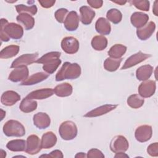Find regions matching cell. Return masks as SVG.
Returning a JSON list of instances; mask_svg holds the SVG:
<instances>
[{
	"label": "cell",
	"instance_id": "2",
	"mask_svg": "<svg viewBox=\"0 0 158 158\" xmlns=\"http://www.w3.org/2000/svg\"><path fill=\"white\" fill-rule=\"evenodd\" d=\"M81 72V67L79 64L65 62L56 73V81L76 79L80 76Z\"/></svg>",
	"mask_w": 158,
	"mask_h": 158
},
{
	"label": "cell",
	"instance_id": "29",
	"mask_svg": "<svg viewBox=\"0 0 158 158\" xmlns=\"http://www.w3.org/2000/svg\"><path fill=\"white\" fill-rule=\"evenodd\" d=\"M37 106L38 103L35 100L28 99L25 97L21 101L19 106V109L24 113H30L35 110Z\"/></svg>",
	"mask_w": 158,
	"mask_h": 158
},
{
	"label": "cell",
	"instance_id": "37",
	"mask_svg": "<svg viewBox=\"0 0 158 158\" xmlns=\"http://www.w3.org/2000/svg\"><path fill=\"white\" fill-rule=\"evenodd\" d=\"M132 5H133L136 9L143 11H149L150 7V2L146 0H132L129 1Z\"/></svg>",
	"mask_w": 158,
	"mask_h": 158
},
{
	"label": "cell",
	"instance_id": "13",
	"mask_svg": "<svg viewBox=\"0 0 158 158\" xmlns=\"http://www.w3.org/2000/svg\"><path fill=\"white\" fill-rule=\"evenodd\" d=\"M152 135V127L148 125H142L136 128L135 132L136 139L140 143L149 141Z\"/></svg>",
	"mask_w": 158,
	"mask_h": 158
},
{
	"label": "cell",
	"instance_id": "48",
	"mask_svg": "<svg viewBox=\"0 0 158 158\" xmlns=\"http://www.w3.org/2000/svg\"><path fill=\"white\" fill-rule=\"evenodd\" d=\"M5 116H6V112L4 111L2 109H1V120H2Z\"/></svg>",
	"mask_w": 158,
	"mask_h": 158
},
{
	"label": "cell",
	"instance_id": "9",
	"mask_svg": "<svg viewBox=\"0 0 158 158\" xmlns=\"http://www.w3.org/2000/svg\"><path fill=\"white\" fill-rule=\"evenodd\" d=\"M38 53L24 54L15 59L12 63L10 68H16L20 66H27L35 63L38 59Z\"/></svg>",
	"mask_w": 158,
	"mask_h": 158
},
{
	"label": "cell",
	"instance_id": "18",
	"mask_svg": "<svg viewBox=\"0 0 158 158\" xmlns=\"http://www.w3.org/2000/svg\"><path fill=\"white\" fill-rule=\"evenodd\" d=\"M20 100V94L12 90L6 91L2 94L1 97V103L6 106H12Z\"/></svg>",
	"mask_w": 158,
	"mask_h": 158
},
{
	"label": "cell",
	"instance_id": "32",
	"mask_svg": "<svg viewBox=\"0 0 158 158\" xmlns=\"http://www.w3.org/2000/svg\"><path fill=\"white\" fill-rule=\"evenodd\" d=\"M19 46L17 45H9L3 48L0 52L1 59H9L15 56L19 52Z\"/></svg>",
	"mask_w": 158,
	"mask_h": 158
},
{
	"label": "cell",
	"instance_id": "43",
	"mask_svg": "<svg viewBox=\"0 0 158 158\" xmlns=\"http://www.w3.org/2000/svg\"><path fill=\"white\" fill-rule=\"evenodd\" d=\"M87 3L93 8L99 9L102 6L103 1H102V0H88Z\"/></svg>",
	"mask_w": 158,
	"mask_h": 158
},
{
	"label": "cell",
	"instance_id": "39",
	"mask_svg": "<svg viewBox=\"0 0 158 158\" xmlns=\"http://www.w3.org/2000/svg\"><path fill=\"white\" fill-rule=\"evenodd\" d=\"M148 154L151 157L158 156V143L155 142L149 144L147 148Z\"/></svg>",
	"mask_w": 158,
	"mask_h": 158
},
{
	"label": "cell",
	"instance_id": "31",
	"mask_svg": "<svg viewBox=\"0 0 158 158\" xmlns=\"http://www.w3.org/2000/svg\"><path fill=\"white\" fill-rule=\"evenodd\" d=\"M127 48L122 44H115L112 46L108 51V55L110 57L114 59H120L125 54Z\"/></svg>",
	"mask_w": 158,
	"mask_h": 158
},
{
	"label": "cell",
	"instance_id": "1",
	"mask_svg": "<svg viewBox=\"0 0 158 158\" xmlns=\"http://www.w3.org/2000/svg\"><path fill=\"white\" fill-rule=\"evenodd\" d=\"M61 53L58 51H52L48 52L38 59L35 63L42 64L43 70L50 75L53 73L61 64L60 59Z\"/></svg>",
	"mask_w": 158,
	"mask_h": 158
},
{
	"label": "cell",
	"instance_id": "20",
	"mask_svg": "<svg viewBox=\"0 0 158 158\" xmlns=\"http://www.w3.org/2000/svg\"><path fill=\"white\" fill-rule=\"evenodd\" d=\"M149 16L148 14L141 12H135L132 14L130 21L133 27L139 28L144 26L148 22Z\"/></svg>",
	"mask_w": 158,
	"mask_h": 158
},
{
	"label": "cell",
	"instance_id": "8",
	"mask_svg": "<svg viewBox=\"0 0 158 158\" xmlns=\"http://www.w3.org/2000/svg\"><path fill=\"white\" fill-rule=\"evenodd\" d=\"M156 89V81L151 80L143 81L138 87V93L143 98H150L154 95Z\"/></svg>",
	"mask_w": 158,
	"mask_h": 158
},
{
	"label": "cell",
	"instance_id": "14",
	"mask_svg": "<svg viewBox=\"0 0 158 158\" xmlns=\"http://www.w3.org/2000/svg\"><path fill=\"white\" fill-rule=\"evenodd\" d=\"M80 22V17L76 11H70L67 15L64 22V25L65 29L69 31L76 30Z\"/></svg>",
	"mask_w": 158,
	"mask_h": 158
},
{
	"label": "cell",
	"instance_id": "19",
	"mask_svg": "<svg viewBox=\"0 0 158 158\" xmlns=\"http://www.w3.org/2000/svg\"><path fill=\"white\" fill-rule=\"evenodd\" d=\"M54 93V90L52 88H41L31 91L26 96V98L34 100H41L52 96Z\"/></svg>",
	"mask_w": 158,
	"mask_h": 158
},
{
	"label": "cell",
	"instance_id": "38",
	"mask_svg": "<svg viewBox=\"0 0 158 158\" xmlns=\"http://www.w3.org/2000/svg\"><path fill=\"white\" fill-rule=\"evenodd\" d=\"M68 13V10L65 8H60L57 9L55 13H54V17L56 20L59 22V23H64L65 17L67 15Z\"/></svg>",
	"mask_w": 158,
	"mask_h": 158
},
{
	"label": "cell",
	"instance_id": "30",
	"mask_svg": "<svg viewBox=\"0 0 158 158\" xmlns=\"http://www.w3.org/2000/svg\"><path fill=\"white\" fill-rule=\"evenodd\" d=\"M107 39L103 35L94 36L91 40V46L96 51H102L107 46Z\"/></svg>",
	"mask_w": 158,
	"mask_h": 158
},
{
	"label": "cell",
	"instance_id": "4",
	"mask_svg": "<svg viewBox=\"0 0 158 158\" xmlns=\"http://www.w3.org/2000/svg\"><path fill=\"white\" fill-rule=\"evenodd\" d=\"M2 130L4 135L9 137H22L25 134L24 126L15 120L7 121L3 125Z\"/></svg>",
	"mask_w": 158,
	"mask_h": 158
},
{
	"label": "cell",
	"instance_id": "33",
	"mask_svg": "<svg viewBox=\"0 0 158 158\" xmlns=\"http://www.w3.org/2000/svg\"><path fill=\"white\" fill-rule=\"evenodd\" d=\"M122 59H114L112 57L107 58L104 62V68L109 72H115L120 67Z\"/></svg>",
	"mask_w": 158,
	"mask_h": 158
},
{
	"label": "cell",
	"instance_id": "36",
	"mask_svg": "<svg viewBox=\"0 0 158 158\" xmlns=\"http://www.w3.org/2000/svg\"><path fill=\"white\" fill-rule=\"evenodd\" d=\"M15 9L19 14L27 13L31 15H35L38 11V9L36 5L27 6L24 4H18L15 6Z\"/></svg>",
	"mask_w": 158,
	"mask_h": 158
},
{
	"label": "cell",
	"instance_id": "26",
	"mask_svg": "<svg viewBox=\"0 0 158 158\" xmlns=\"http://www.w3.org/2000/svg\"><path fill=\"white\" fill-rule=\"evenodd\" d=\"M17 21L22 23L26 30H31L35 25V19L29 14L21 13L19 14L16 17Z\"/></svg>",
	"mask_w": 158,
	"mask_h": 158
},
{
	"label": "cell",
	"instance_id": "3",
	"mask_svg": "<svg viewBox=\"0 0 158 158\" xmlns=\"http://www.w3.org/2000/svg\"><path fill=\"white\" fill-rule=\"evenodd\" d=\"M5 32L10 38L14 40L20 39L23 35V27L17 23H9L6 19H1V30Z\"/></svg>",
	"mask_w": 158,
	"mask_h": 158
},
{
	"label": "cell",
	"instance_id": "21",
	"mask_svg": "<svg viewBox=\"0 0 158 158\" xmlns=\"http://www.w3.org/2000/svg\"><path fill=\"white\" fill-rule=\"evenodd\" d=\"M80 19L81 23L84 25H89L95 17V12L88 6H83L80 8Z\"/></svg>",
	"mask_w": 158,
	"mask_h": 158
},
{
	"label": "cell",
	"instance_id": "23",
	"mask_svg": "<svg viewBox=\"0 0 158 158\" xmlns=\"http://www.w3.org/2000/svg\"><path fill=\"white\" fill-rule=\"evenodd\" d=\"M49 75L47 73H44L42 72H37L28 77V78L26 80L21 82L20 85L22 86L33 85L45 80L48 78Z\"/></svg>",
	"mask_w": 158,
	"mask_h": 158
},
{
	"label": "cell",
	"instance_id": "27",
	"mask_svg": "<svg viewBox=\"0 0 158 158\" xmlns=\"http://www.w3.org/2000/svg\"><path fill=\"white\" fill-rule=\"evenodd\" d=\"M153 67L151 65H144L139 67L136 71V78L139 81L148 80L153 72Z\"/></svg>",
	"mask_w": 158,
	"mask_h": 158
},
{
	"label": "cell",
	"instance_id": "49",
	"mask_svg": "<svg viewBox=\"0 0 158 158\" xmlns=\"http://www.w3.org/2000/svg\"><path fill=\"white\" fill-rule=\"evenodd\" d=\"M1 156L2 158H4L6 156V152L4 151H3L2 149L1 150Z\"/></svg>",
	"mask_w": 158,
	"mask_h": 158
},
{
	"label": "cell",
	"instance_id": "41",
	"mask_svg": "<svg viewBox=\"0 0 158 158\" xmlns=\"http://www.w3.org/2000/svg\"><path fill=\"white\" fill-rule=\"evenodd\" d=\"M41 157H52V158H62L64 157V155L62 154V152L60 150L56 149L54 151H52L49 154H43L40 156Z\"/></svg>",
	"mask_w": 158,
	"mask_h": 158
},
{
	"label": "cell",
	"instance_id": "16",
	"mask_svg": "<svg viewBox=\"0 0 158 158\" xmlns=\"http://www.w3.org/2000/svg\"><path fill=\"white\" fill-rule=\"evenodd\" d=\"M34 125L40 130H44L49 127L51 118L45 112H38L33 115V118Z\"/></svg>",
	"mask_w": 158,
	"mask_h": 158
},
{
	"label": "cell",
	"instance_id": "11",
	"mask_svg": "<svg viewBox=\"0 0 158 158\" xmlns=\"http://www.w3.org/2000/svg\"><path fill=\"white\" fill-rule=\"evenodd\" d=\"M27 146L25 152L30 155L38 154L41 148V141L39 137L36 135H31L27 139Z\"/></svg>",
	"mask_w": 158,
	"mask_h": 158
},
{
	"label": "cell",
	"instance_id": "42",
	"mask_svg": "<svg viewBox=\"0 0 158 158\" xmlns=\"http://www.w3.org/2000/svg\"><path fill=\"white\" fill-rule=\"evenodd\" d=\"M38 2L41 5V6L43 8H50L52 7L55 2V0H39Z\"/></svg>",
	"mask_w": 158,
	"mask_h": 158
},
{
	"label": "cell",
	"instance_id": "45",
	"mask_svg": "<svg viewBox=\"0 0 158 158\" xmlns=\"http://www.w3.org/2000/svg\"><path fill=\"white\" fill-rule=\"evenodd\" d=\"M114 157L115 158H123V157H129V156L127 154H126L125 152H118V153H115Z\"/></svg>",
	"mask_w": 158,
	"mask_h": 158
},
{
	"label": "cell",
	"instance_id": "17",
	"mask_svg": "<svg viewBox=\"0 0 158 158\" xmlns=\"http://www.w3.org/2000/svg\"><path fill=\"white\" fill-rule=\"evenodd\" d=\"M155 23L152 21H150L143 27L137 28L136 35L139 40L142 41H145L149 39L152 36V35L155 31Z\"/></svg>",
	"mask_w": 158,
	"mask_h": 158
},
{
	"label": "cell",
	"instance_id": "25",
	"mask_svg": "<svg viewBox=\"0 0 158 158\" xmlns=\"http://www.w3.org/2000/svg\"><path fill=\"white\" fill-rule=\"evenodd\" d=\"M54 94L60 98L67 97L72 94L73 92V87L69 83H63L57 85L54 89Z\"/></svg>",
	"mask_w": 158,
	"mask_h": 158
},
{
	"label": "cell",
	"instance_id": "34",
	"mask_svg": "<svg viewBox=\"0 0 158 158\" xmlns=\"http://www.w3.org/2000/svg\"><path fill=\"white\" fill-rule=\"evenodd\" d=\"M127 104L133 109H138L142 107L144 103V99L137 94L130 95L127 100Z\"/></svg>",
	"mask_w": 158,
	"mask_h": 158
},
{
	"label": "cell",
	"instance_id": "40",
	"mask_svg": "<svg viewBox=\"0 0 158 158\" xmlns=\"http://www.w3.org/2000/svg\"><path fill=\"white\" fill-rule=\"evenodd\" d=\"M87 157L88 158H95V157H99V158H104V155L103 153L99 149L96 148H93L89 149L87 153Z\"/></svg>",
	"mask_w": 158,
	"mask_h": 158
},
{
	"label": "cell",
	"instance_id": "10",
	"mask_svg": "<svg viewBox=\"0 0 158 158\" xmlns=\"http://www.w3.org/2000/svg\"><path fill=\"white\" fill-rule=\"evenodd\" d=\"M150 57H151V54L143 53V52L139 51L138 52L129 57L126 60L124 64L122 67L121 70H125V69L131 68L133 66H135L136 65L146 60L147 59H148Z\"/></svg>",
	"mask_w": 158,
	"mask_h": 158
},
{
	"label": "cell",
	"instance_id": "7",
	"mask_svg": "<svg viewBox=\"0 0 158 158\" xmlns=\"http://www.w3.org/2000/svg\"><path fill=\"white\" fill-rule=\"evenodd\" d=\"M61 48L65 53L73 54L79 49V42L73 36H66L62 40Z\"/></svg>",
	"mask_w": 158,
	"mask_h": 158
},
{
	"label": "cell",
	"instance_id": "15",
	"mask_svg": "<svg viewBox=\"0 0 158 158\" xmlns=\"http://www.w3.org/2000/svg\"><path fill=\"white\" fill-rule=\"evenodd\" d=\"M117 106L118 104H104L88 112L83 115V117L91 118L101 116L114 110Z\"/></svg>",
	"mask_w": 158,
	"mask_h": 158
},
{
	"label": "cell",
	"instance_id": "6",
	"mask_svg": "<svg viewBox=\"0 0 158 158\" xmlns=\"http://www.w3.org/2000/svg\"><path fill=\"white\" fill-rule=\"evenodd\" d=\"M110 149L114 153L125 152L129 147V143L127 138L122 135L114 136L110 143Z\"/></svg>",
	"mask_w": 158,
	"mask_h": 158
},
{
	"label": "cell",
	"instance_id": "35",
	"mask_svg": "<svg viewBox=\"0 0 158 158\" xmlns=\"http://www.w3.org/2000/svg\"><path fill=\"white\" fill-rule=\"evenodd\" d=\"M106 17L108 21H110L114 24H118L122 19V14L117 9L112 8L107 11Z\"/></svg>",
	"mask_w": 158,
	"mask_h": 158
},
{
	"label": "cell",
	"instance_id": "5",
	"mask_svg": "<svg viewBox=\"0 0 158 158\" xmlns=\"http://www.w3.org/2000/svg\"><path fill=\"white\" fill-rule=\"evenodd\" d=\"M59 133L61 138L64 140H72L77 135V127L76 124L71 120L64 121L59 127Z\"/></svg>",
	"mask_w": 158,
	"mask_h": 158
},
{
	"label": "cell",
	"instance_id": "22",
	"mask_svg": "<svg viewBox=\"0 0 158 158\" xmlns=\"http://www.w3.org/2000/svg\"><path fill=\"white\" fill-rule=\"evenodd\" d=\"M57 136L52 131H47L42 136L41 145L42 149H48L54 147L57 143Z\"/></svg>",
	"mask_w": 158,
	"mask_h": 158
},
{
	"label": "cell",
	"instance_id": "44",
	"mask_svg": "<svg viewBox=\"0 0 158 158\" xmlns=\"http://www.w3.org/2000/svg\"><path fill=\"white\" fill-rule=\"evenodd\" d=\"M157 4H158V1H154V3L153 8H152V12H153V14H154L156 16H157V15H158V7H157Z\"/></svg>",
	"mask_w": 158,
	"mask_h": 158
},
{
	"label": "cell",
	"instance_id": "28",
	"mask_svg": "<svg viewBox=\"0 0 158 158\" xmlns=\"http://www.w3.org/2000/svg\"><path fill=\"white\" fill-rule=\"evenodd\" d=\"M27 146V141L21 139H12L6 144V148L12 152H22L25 151Z\"/></svg>",
	"mask_w": 158,
	"mask_h": 158
},
{
	"label": "cell",
	"instance_id": "46",
	"mask_svg": "<svg viewBox=\"0 0 158 158\" xmlns=\"http://www.w3.org/2000/svg\"><path fill=\"white\" fill-rule=\"evenodd\" d=\"M75 157L77 158H85V157H87V155L84 153V152H78L75 156Z\"/></svg>",
	"mask_w": 158,
	"mask_h": 158
},
{
	"label": "cell",
	"instance_id": "47",
	"mask_svg": "<svg viewBox=\"0 0 158 158\" xmlns=\"http://www.w3.org/2000/svg\"><path fill=\"white\" fill-rule=\"evenodd\" d=\"M112 2H113L114 3H116L118 4L120 6L122 5H124L127 1H123V0H120V1H112Z\"/></svg>",
	"mask_w": 158,
	"mask_h": 158
},
{
	"label": "cell",
	"instance_id": "12",
	"mask_svg": "<svg viewBox=\"0 0 158 158\" xmlns=\"http://www.w3.org/2000/svg\"><path fill=\"white\" fill-rule=\"evenodd\" d=\"M29 70L27 66H20L14 68L9 73L8 80L12 82L23 81L28 78Z\"/></svg>",
	"mask_w": 158,
	"mask_h": 158
},
{
	"label": "cell",
	"instance_id": "24",
	"mask_svg": "<svg viewBox=\"0 0 158 158\" xmlns=\"http://www.w3.org/2000/svg\"><path fill=\"white\" fill-rule=\"evenodd\" d=\"M95 29L96 31L104 35H108L111 31V26L109 22L104 17L99 18L95 23Z\"/></svg>",
	"mask_w": 158,
	"mask_h": 158
}]
</instances>
